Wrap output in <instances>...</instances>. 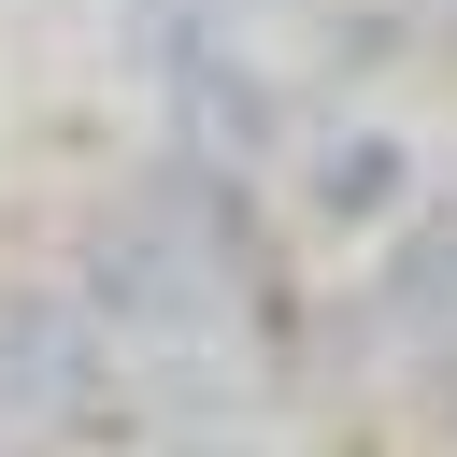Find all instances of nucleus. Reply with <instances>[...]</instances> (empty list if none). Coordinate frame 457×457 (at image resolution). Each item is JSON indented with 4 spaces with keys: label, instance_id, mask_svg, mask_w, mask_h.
I'll return each instance as SVG.
<instances>
[{
    "label": "nucleus",
    "instance_id": "obj_2",
    "mask_svg": "<svg viewBox=\"0 0 457 457\" xmlns=\"http://www.w3.org/2000/svg\"><path fill=\"white\" fill-rule=\"evenodd\" d=\"M400 200H414V143L400 129H328L314 143V214L328 228H400Z\"/></svg>",
    "mask_w": 457,
    "mask_h": 457
},
{
    "label": "nucleus",
    "instance_id": "obj_1",
    "mask_svg": "<svg viewBox=\"0 0 457 457\" xmlns=\"http://www.w3.org/2000/svg\"><path fill=\"white\" fill-rule=\"evenodd\" d=\"M0 414L29 443H71L114 414V343L86 328L71 286H0Z\"/></svg>",
    "mask_w": 457,
    "mask_h": 457
},
{
    "label": "nucleus",
    "instance_id": "obj_4",
    "mask_svg": "<svg viewBox=\"0 0 457 457\" xmlns=\"http://www.w3.org/2000/svg\"><path fill=\"white\" fill-rule=\"evenodd\" d=\"M228 29H243V0H143V14H129V57H143L157 86H186V71L228 57Z\"/></svg>",
    "mask_w": 457,
    "mask_h": 457
},
{
    "label": "nucleus",
    "instance_id": "obj_3",
    "mask_svg": "<svg viewBox=\"0 0 457 457\" xmlns=\"http://www.w3.org/2000/svg\"><path fill=\"white\" fill-rule=\"evenodd\" d=\"M457 314V214H400V257L371 271V328H428Z\"/></svg>",
    "mask_w": 457,
    "mask_h": 457
},
{
    "label": "nucleus",
    "instance_id": "obj_5",
    "mask_svg": "<svg viewBox=\"0 0 457 457\" xmlns=\"http://www.w3.org/2000/svg\"><path fill=\"white\" fill-rule=\"evenodd\" d=\"M0 457H43V443H29V428H14V414H0Z\"/></svg>",
    "mask_w": 457,
    "mask_h": 457
}]
</instances>
